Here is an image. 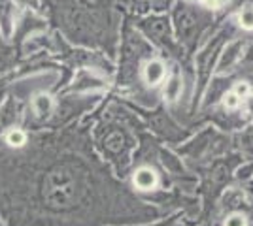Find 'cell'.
Instances as JSON below:
<instances>
[{"label":"cell","instance_id":"cell-1","mask_svg":"<svg viewBox=\"0 0 253 226\" xmlns=\"http://www.w3.org/2000/svg\"><path fill=\"white\" fill-rule=\"evenodd\" d=\"M89 193L87 172L74 161H63L47 168L40 181V200L47 211L63 213L84 202Z\"/></svg>","mask_w":253,"mask_h":226},{"label":"cell","instance_id":"cell-2","mask_svg":"<svg viewBox=\"0 0 253 226\" xmlns=\"http://www.w3.org/2000/svg\"><path fill=\"white\" fill-rule=\"evenodd\" d=\"M211 23V13L204 6H195L187 0H179L172 10V25L178 42L183 49L193 51L201 40L208 25Z\"/></svg>","mask_w":253,"mask_h":226},{"label":"cell","instance_id":"cell-3","mask_svg":"<svg viewBox=\"0 0 253 226\" xmlns=\"http://www.w3.org/2000/svg\"><path fill=\"white\" fill-rule=\"evenodd\" d=\"M96 143L104 159L112 162L117 173L125 175L126 166L130 164V151L134 149V140L130 132L123 125H116L114 119L110 117V123L106 127H100L96 132Z\"/></svg>","mask_w":253,"mask_h":226},{"label":"cell","instance_id":"cell-4","mask_svg":"<svg viewBox=\"0 0 253 226\" xmlns=\"http://www.w3.org/2000/svg\"><path fill=\"white\" fill-rule=\"evenodd\" d=\"M153 59V45L148 42L146 36L128 25L123 31V43H121V68H119V85H130L138 77V68L142 61Z\"/></svg>","mask_w":253,"mask_h":226},{"label":"cell","instance_id":"cell-5","mask_svg":"<svg viewBox=\"0 0 253 226\" xmlns=\"http://www.w3.org/2000/svg\"><path fill=\"white\" fill-rule=\"evenodd\" d=\"M232 147V138L225 136L221 132H217L215 129H206L202 130L201 134H197L193 140L183 145V147H178V155H185L189 157L191 161L197 162H208L215 159H221L225 157Z\"/></svg>","mask_w":253,"mask_h":226},{"label":"cell","instance_id":"cell-6","mask_svg":"<svg viewBox=\"0 0 253 226\" xmlns=\"http://www.w3.org/2000/svg\"><path fill=\"white\" fill-rule=\"evenodd\" d=\"M232 27H221L217 32L213 34V38L206 42V45L201 49V53H197V79H199V85H197V93H195V100L202 97L206 85L210 83L211 70L219 59V53L223 51L225 43L229 42V36H232Z\"/></svg>","mask_w":253,"mask_h":226},{"label":"cell","instance_id":"cell-7","mask_svg":"<svg viewBox=\"0 0 253 226\" xmlns=\"http://www.w3.org/2000/svg\"><path fill=\"white\" fill-rule=\"evenodd\" d=\"M140 32L148 38V42L155 43L163 49H169V53H172L176 59H183L185 49L174 42V31H172V23L167 15H146L140 17L134 23Z\"/></svg>","mask_w":253,"mask_h":226},{"label":"cell","instance_id":"cell-8","mask_svg":"<svg viewBox=\"0 0 253 226\" xmlns=\"http://www.w3.org/2000/svg\"><path fill=\"white\" fill-rule=\"evenodd\" d=\"M244 161L240 155H231V157H221L208 164L206 175H204V194H206V213H210V205H213L217 194L227 187L231 179L232 170L238 166V162Z\"/></svg>","mask_w":253,"mask_h":226},{"label":"cell","instance_id":"cell-9","mask_svg":"<svg viewBox=\"0 0 253 226\" xmlns=\"http://www.w3.org/2000/svg\"><path fill=\"white\" fill-rule=\"evenodd\" d=\"M148 123H149V129L153 130L159 138L170 141V143H179V141H183L187 138V132L179 129L178 125L172 121V117H170L167 111H163V109L153 111L149 115Z\"/></svg>","mask_w":253,"mask_h":226},{"label":"cell","instance_id":"cell-10","mask_svg":"<svg viewBox=\"0 0 253 226\" xmlns=\"http://www.w3.org/2000/svg\"><path fill=\"white\" fill-rule=\"evenodd\" d=\"M43 29H45V21H43L42 17H38L36 13L32 10H25L17 17V21H15V31H13V47H15V51L19 55V47H21V43L25 40H29L31 38V34H36V32H42Z\"/></svg>","mask_w":253,"mask_h":226},{"label":"cell","instance_id":"cell-11","mask_svg":"<svg viewBox=\"0 0 253 226\" xmlns=\"http://www.w3.org/2000/svg\"><path fill=\"white\" fill-rule=\"evenodd\" d=\"M25 102L6 93V98L0 104V134L19 127L25 119Z\"/></svg>","mask_w":253,"mask_h":226},{"label":"cell","instance_id":"cell-12","mask_svg":"<svg viewBox=\"0 0 253 226\" xmlns=\"http://www.w3.org/2000/svg\"><path fill=\"white\" fill-rule=\"evenodd\" d=\"M244 47H246L244 40H231L229 43H225L221 57L217 59V75H231L236 70L242 59Z\"/></svg>","mask_w":253,"mask_h":226},{"label":"cell","instance_id":"cell-13","mask_svg":"<svg viewBox=\"0 0 253 226\" xmlns=\"http://www.w3.org/2000/svg\"><path fill=\"white\" fill-rule=\"evenodd\" d=\"M159 172L151 164H140L136 170L132 172V185L136 191L142 193H151L159 187Z\"/></svg>","mask_w":253,"mask_h":226},{"label":"cell","instance_id":"cell-14","mask_svg":"<svg viewBox=\"0 0 253 226\" xmlns=\"http://www.w3.org/2000/svg\"><path fill=\"white\" fill-rule=\"evenodd\" d=\"M142 79L149 89H155L167 79V65L161 59H149L142 66Z\"/></svg>","mask_w":253,"mask_h":226},{"label":"cell","instance_id":"cell-15","mask_svg":"<svg viewBox=\"0 0 253 226\" xmlns=\"http://www.w3.org/2000/svg\"><path fill=\"white\" fill-rule=\"evenodd\" d=\"M15 21H17V2L0 0V32L4 38H11Z\"/></svg>","mask_w":253,"mask_h":226},{"label":"cell","instance_id":"cell-16","mask_svg":"<svg viewBox=\"0 0 253 226\" xmlns=\"http://www.w3.org/2000/svg\"><path fill=\"white\" fill-rule=\"evenodd\" d=\"M231 89V79H229V75L225 77V75H215L213 79L210 81V85H208V89H204V108H210V106H213L217 100H221L223 95L227 93Z\"/></svg>","mask_w":253,"mask_h":226},{"label":"cell","instance_id":"cell-17","mask_svg":"<svg viewBox=\"0 0 253 226\" xmlns=\"http://www.w3.org/2000/svg\"><path fill=\"white\" fill-rule=\"evenodd\" d=\"M167 85H165V93H163V97L167 102L170 104H174V102H178L179 97H181V91H183V77H181V72L178 70V66H174V70H172V74L167 75Z\"/></svg>","mask_w":253,"mask_h":226},{"label":"cell","instance_id":"cell-18","mask_svg":"<svg viewBox=\"0 0 253 226\" xmlns=\"http://www.w3.org/2000/svg\"><path fill=\"white\" fill-rule=\"evenodd\" d=\"M232 145L240 151V157L246 161H253V123L244 129L242 132H238L232 138Z\"/></svg>","mask_w":253,"mask_h":226},{"label":"cell","instance_id":"cell-19","mask_svg":"<svg viewBox=\"0 0 253 226\" xmlns=\"http://www.w3.org/2000/svg\"><path fill=\"white\" fill-rule=\"evenodd\" d=\"M17 59H19V55L15 51V47L6 42L2 32H0V74L13 68L15 63H17Z\"/></svg>","mask_w":253,"mask_h":226},{"label":"cell","instance_id":"cell-20","mask_svg":"<svg viewBox=\"0 0 253 226\" xmlns=\"http://www.w3.org/2000/svg\"><path fill=\"white\" fill-rule=\"evenodd\" d=\"M157 157H161L159 161H161V164H163V166H165L170 173H174V175H183V173H185V170H183V164H181V159H178L174 153L165 151V149H159Z\"/></svg>","mask_w":253,"mask_h":226},{"label":"cell","instance_id":"cell-21","mask_svg":"<svg viewBox=\"0 0 253 226\" xmlns=\"http://www.w3.org/2000/svg\"><path fill=\"white\" fill-rule=\"evenodd\" d=\"M236 27L246 32H253V4L244 6L236 15Z\"/></svg>","mask_w":253,"mask_h":226},{"label":"cell","instance_id":"cell-22","mask_svg":"<svg viewBox=\"0 0 253 226\" xmlns=\"http://www.w3.org/2000/svg\"><path fill=\"white\" fill-rule=\"evenodd\" d=\"M250 225V217L246 211H231L223 217L221 226H248Z\"/></svg>","mask_w":253,"mask_h":226},{"label":"cell","instance_id":"cell-23","mask_svg":"<svg viewBox=\"0 0 253 226\" xmlns=\"http://www.w3.org/2000/svg\"><path fill=\"white\" fill-rule=\"evenodd\" d=\"M244 115H242V119L248 123V121H252L253 119V95H250V97L244 100Z\"/></svg>","mask_w":253,"mask_h":226},{"label":"cell","instance_id":"cell-24","mask_svg":"<svg viewBox=\"0 0 253 226\" xmlns=\"http://www.w3.org/2000/svg\"><path fill=\"white\" fill-rule=\"evenodd\" d=\"M21 8H25V10H36L38 8V4H40V0H15Z\"/></svg>","mask_w":253,"mask_h":226},{"label":"cell","instance_id":"cell-25","mask_svg":"<svg viewBox=\"0 0 253 226\" xmlns=\"http://www.w3.org/2000/svg\"><path fill=\"white\" fill-rule=\"evenodd\" d=\"M244 193H246V196H248L250 204L253 205V173H252V177L246 181V189H244Z\"/></svg>","mask_w":253,"mask_h":226},{"label":"cell","instance_id":"cell-26","mask_svg":"<svg viewBox=\"0 0 253 226\" xmlns=\"http://www.w3.org/2000/svg\"><path fill=\"white\" fill-rule=\"evenodd\" d=\"M151 226H179V223H178V217H170L167 221H161V223H155V225Z\"/></svg>","mask_w":253,"mask_h":226},{"label":"cell","instance_id":"cell-27","mask_svg":"<svg viewBox=\"0 0 253 226\" xmlns=\"http://www.w3.org/2000/svg\"><path fill=\"white\" fill-rule=\"evenodd\" d=\"M246 61H250V63H253V45L252 47H250V49H248V51H246Z\"/></svg>","mask_w":253,"mask_h":226},{"label":"cell","instance_id":"cell-28","mask_svg":"<svg viewBox=\"0 0 253 226\" xmlns=\"http://www.w3.org/2000/svg\"><path fill=\"white\" fill-rule=\"evenodd\" d=\"M199 226H213V223H211L210 219H204V221H202V223Z\"/></svg>","mask_w":253,"mask_h":226},{"label":"cell","instance_id":"cell-29","mask_svg":"<svg viewBox=\"0 0 253 226\" xmlns=\"http://www.w3.org/2000/svg\"><path fill=\"white\" fill-rule=\"evenodd\" d=\"M0 226H6V225H4V223H2V221H0Z\"/></svg>","mask_w":253,"mask_h":226},{"label":"cell","instance_id":"cell-30","mask_svg":"<svg viewBox=\"0 0 253 226\" xmlns=\"http://www.w3.org/2000/svg\"><path fill=\"white\" fill-rule=\"evenodd\" d=\"M151 2H157V0H151Z\"/></svg>","mask_w":253,"mask_h":226},{"label":"cell","instance_id":"cell-31","mask_svg":"<svg viewBox=\"0 0 253 226\" xmlns=\"http://www.w3.org/2000/svg\"><path fill=\"white\" fill-rule=\"evenodd\" d=\"M199 2H201V0H199Z\"/></svg>","mask_w":253,"mask_h":226}]
</instances>
